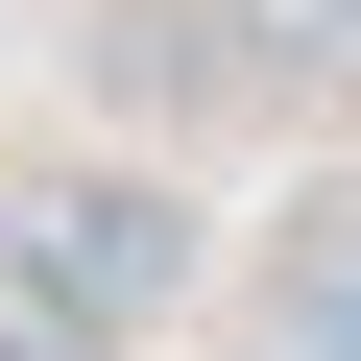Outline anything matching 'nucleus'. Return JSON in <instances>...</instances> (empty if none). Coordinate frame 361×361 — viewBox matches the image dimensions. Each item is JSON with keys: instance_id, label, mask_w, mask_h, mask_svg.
<instances>
[{"instance_id": "obj_2", "label": "nucleus", "mask_w": 361, "mask_h": 361, "mask_svg": "<svg viewBox=\"0 0 361 361\" xmlns=\"http://www.w3.org/2000/svg\"><path fill=\"white\" fill-rule=\"evenodd\" d=\"M241 49H265V25H241V0H121V25H97V73H121L145 121H169V97H217Z\"/></svg>"}, {"instance_id": "obj_1", "label": "nucleus", "mask_w": 361, "mask_h": 361, "mask_svg": "<svg viewBox=\"0 0 361 361\" xmlns=\"http://www.w3.org/2000/svg\"><path fill=\"white\" fill-rule=\"evenodd\" d=\"M0 313L49 361L169 337L193 313V193H169V169H25V193H0Z\"/></svg>"}, {"instance_id": "obj_3", "label": "nucleus", "mask_w": 361, "mask_h": 361, "mask_svg": "<svg viewBox=\"0 0 361 361\" xmlns=\"http://www.w3.org/2000/svg\"><path fill=\"white\" fill-rule=\"evenodd\" d=\"M289 337H313V361H361V217H313V241H289Z\"/></svg>"}, {"instance_id": "obj_4", "label": "nucleus", "mask_w": 361, "mask_h": 361, "mask_svg": "<svg viewBox=\"0 0 361 361\" xmlns=\"http://www.w3.org/2000/svg\"><path fill=\"white\" fill-rule=\"evenodd\" d=\"M0 361H49V337H25V313H0Z\"/></svg>"}]
</instances>
